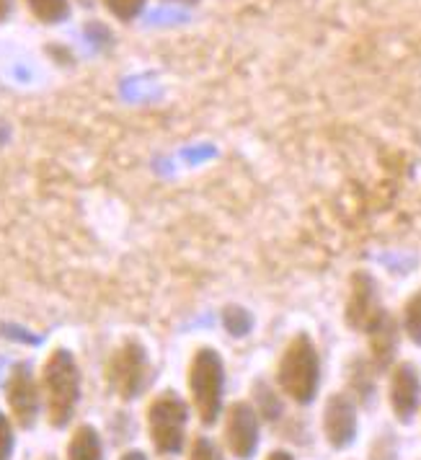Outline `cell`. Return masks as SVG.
I'll return each mask as SVG.
<instances>
[{"label":"cell","mask_w":421,"mask_h":460,"mask_svg":"<svg viewBox=\"0 0 421 460\" xmlns=\"http://www.w3.org/2000/svg\"><path fill=\"white\" fill-rule=\"evenodd\" d=\"M42 401L55 429L67 427L81 403V367L73 352L55 349L42 370Z\"/></svg>","instance_id":"6da1fadb"},{"label":"cell","mask_w":421,"mask_h":460,"mask_svg":"<svg viewBox=\"0 0 421 460\" xmlns=\"http://www.w3.org/2000/svg\"><path fill=\"white\" fill-rule=\"evenodd\" d=\"M276 385L297 406L313 403L320 391V355L308 334L290 339L276 362Z\"/></svg>","instance_id":"7a4b0ae2"},{"label":"cell","mask_w":421,"mask_h":460,"mask_svg":"<svg viewBox=\"0 0 421 460\" xmlns=\"http://www.w3.org/2000/svg\"><path fill=\"white\" fill-rule=\"evenodd\" d=\"M191 406L205 427H215L225 403V362L217 349L199 347L189 365Z\"/></svg>","instance_id":"3957f363"},{"label":"cell","mask_w":421,"mask_h":460,"mask_svg":"<svg viewBox=\"0 0 421 460\" xmlns=\"http://www.w3.org/2000/svg\"><path fill=\"white\" fill-rule=\"evenodd\" d=\"M187 427H189V403L173 391H163L150 401L148 432L155 453L161 456H179L187 445Z\"/></svg>","instance_id":"277c9868"},{"label":"cell","mask_w":421,"mask_h":460,"mask_svg":"<svg viewBox=\"0 0 421 460\" xmlns=\"http://www.w3.org/2000/svg\"><path fill=\"white\" fill-rule=\"evenodd\" d=\"M106 380L109 388L122 401H135L143 396L150 383V355L145 344L137 339L122 341L114 349V355L109 357Z\"/></svg>","instance_id":"5b68a950"},{"label":"cell","mask_w":421,"mask_h":460,"mask_svg":"<svg viewBox=\"0 0 421 460\" xmlns=\"http://www.w3.org/2000/svg\"><path fill=\"white\" fill-rule=\"evenodd\" d=\"M225 447L231 450L232 458L251 460L259 453L261 445V419L256 414L253 403L235 401L225 411Z\"/></svg>","instance_id":"8992f818"},{"label":"cell","mask_w":421,"mask_h":460,"mask_svg":"<svg viewBox=\"0 0 421 460\" xmlns=\"http://www.w3.org/2000/svg\"><path fill=\"white\" fill-rule=\"evenodd\" d=\"M5 396H8L13 419L23 429H31L39 419V409H42V385L37 383V376L29 362L13 365L8 383H5Z\"/></svg>","instance_id":"52a82bcc"},{"label":"cell","mask_w":421,"mask_h":460,"mask_svg":"<svg viewBox=\"0 0 421 460\" xmlns=\"http://www.w3.org/2000/svg\"><path fill=\"white\" fill-rule=\"evenodd\" d=\"M323 438L334 450H346L355 445L359 432L357 403L349 394H331L323 406Z\"/></svg>","instance_id":"ba28073f"},{"label":"cell","mask_w":421,"mask_h":460,"mask_svg":"<svg viewBox=\"0 0 421 460\" xmlns=\"http://www.w3.org/2000/svg\"><path fill=\"white\" fill-rule=\"evenodd\" d=\"M382 303H380L378 282L367 272H355L349 282V297H346V308H344V321L349 329L355 332H367L375 318L382 314Z\"/></svg>","instance_id":"9c48e42d"},{"label":"cell","mask_w":421,"mask_h":460,"mask_svg":"<svg viewBox=\"0 0 421 460\" xmlns=\"http://www.w3.org/2000/svg\"><path fill=\"white\" fill-rule=\"evenodd\" d=\"M388 401L400 424H411L421 409V373L414 362H399L390 373Z\"/></svg>","instance_id":"30bf717a"},{"label":"cell","mask_w":421,"mask_h":460,"mask_svg":"<svg viewBox=\"0 0 421 460\" xmlns=\"http://www.w3.org/2000/svg\"><path fill=\"white\" fill-rule=\"evenodd\" d=\"M370 339V362L378 373L393 367L400 347V323L390 311H382L375 323L364 332Z\"/></svg>","instance_id":"8fae6325"},{"label":"cell","mask_w":421,"mask_h":460,"mask_svg":"<svg viewBox=\"0 0 421 460\" xmlns=\"http://www.w3.org/2000/svg\"><path fill=\"white\" fill-rule=\"evenodd\" d=\"M375 367L370 359H352L346 367V383H349V396L355 398V403L362 406H373L378 396V380H375Z\"/></svg>","instance_id":"7c38bea8"},{"label":"cell","mask_w":421,"mask_h":460,"mask_svg":"<svg viewBox=\"0 0 421 460\" xmlns=\"http://www.w3.org/2000/svg\"><path fill=\"white\" fill-rule=\"evenodd\" d=\"M67 460H104V439L96 427L81 424L67 442Z\"/></svg>","instance_id":"4fadbf2b"},{"label":"cell","mask_w":421,"mask_h":460,"mask_svg":"<svg viewBox=\"0 0 421 460\" xmlns=\"http://www.w3.org/2000/svg\"><path fill=\"white\" fill-rule=\"evenodd\" d=\"M253 409H256L259 419H264V421H276V419L285 414L282 396L274 391L269 383H264V380H256L253 383Z\"/></svg>","instance_id":"5bb4252c"},{"label":"cell","mask_w":421,"mask_h":460,"mask_svg":"<svg viewBox=\"0 0 421 460\" xmlns=\"http://www.w3.org/2000/svg\"><path fill=\"white\" fill-rule=\"evenodd\" d=\"M29 13L47 26H60L70 19V0H23Z\"/></svg>","instance_id":"9a60e30c"},{"label":"cell","mask_w":421,"mask_h":460,"mask_svg":"<svg viewBox=\"0 0 421 460\" xmlns=\"http://www.w3.org/2000/svg\"><path fill=\"white\" fill-rule=\"evenodd\" d=\"M400 332L408 336L417 347H421V290H417L406 300L403 315H400Z\"/></svg>","instance_id":"2e32d148"},{"label":"cell","mask_w":421,"mask_h":460,"mask_svg":"<svg viewBox=\"0 0 421 460\" xmlns=\"http://www.w3.org/2000/svg\"><path fill=\"white\" fill-rule=\"evenodd\" d=\"M101 3L111 16L122 23L137 22L148 8V0H101Z\"/></svg>","instance_id":"e0dca14e"},{"label":"cell","mask_w":421,"mask_h":460,"mask_svg":"<svg viewBox=\"0 0 421 460\" xmlns=\"http://www.w3.org/2000/svg\"><path fill=\"white\" fill-rule=\"evenodd\" d=\"M223 326L235 339L238 336H249L253 329V315L246 308H241V305H228L223 311Z\"/></svg>","instance_id":"ac0fdd59"},{"label":"cell","mask_w":421,"mask_h":460,"mask_svg":"<svg viewBox=\"0 0 421 460\" xmlns=\"http://www.w3.org/2000/svg\"><path fill=\"white\" fill-rule=\"evenodd\" d=\"M189 460H225V453L215 439L207 438V435H199L191 442Z\"/></svg>","instance_id":"d6986e66"},{"label":"cell","mask_w":421,"mask_h":460,"mask_svg":"<svg viewBox=\"0 0 421 460\" xmlns=\"http://www.w3.org/2000/svg\"><path fill=\"white\" fill-rule=\"evenodd\" d=\"M370 460H399V439L393 432H382L373 447H370Z\"/></svg>","instance_id":"ffe728a7"},{"label":"cell","mask_w":421,"mask_h":460,"mask_svg":"<svg viewBox=\"0 0 421 460\" xmlns=\"http://www.w3.org/2000/svg\"><path fill=\"white\" fill-rule=\"evenodd\" d=\"M13 450H16V435H13V424L11 419L0 411V460L13 458Z\"/></svg>","instance_id":"44dd1931"},{"label":"cell","mask_w":421,"mask_h":460,"mask_svg":"<svg viewBox=\"0 0 421 460\" xmlns=\"http://www.w3.org/2000/svg\"><path fill=\"white\" fill-rule=\"evenodd\" d=\"M16 11V0H0V23H5Z\"/></svg>","instance_id":"7402d4cb"},{"label":"cell","mask_w":421,"mask_h":460,"mask_svg":"<svg viewBox=\"0 0 421 460\" xmlns=\"http://www.w3.org/2000/svg\"><path fill=\"white\" fill-rule=\"evenodd\" d=\"M267 460H295V456L287 453V450H272V453L267 456Z\"/></svg>","instance_id":"603a6c76"},{"label":"cell","mask_w":421,"mask_h":460,"mask_svg":"<svg viewBox=\"0 0 421 460\" xmlns=\"http://www.w3.org/2000/svg\"><path fill=\"white\" fill-rule=\"evenodd\" d=\"M119 460H150V458L143 453V450H127L125 456H122Z\"/></svg>","instance_id":"cb8c5ba5"},{"label":"cell","mask_w":421,"mask_h":460,"mask_svg":"<svg viewBox=\"0 0 421 460\" xmlns=\"http://www.w3.org/2000/svg\"><path fill=\"white\" fill-rule=\"evenodd\" d=\"M169 3H179V5H199L202 0H169Z\"/></svg>","instance_id":"d4e9b609"},{"label":"cell","mask_w":421,"mask_h":460,"mask_svg":"<svg viewBox=\"0 0 421 460\" xmlns=\"http://www.w3.org/2000/svg\"><path fill=\"white\" fill-rule=\"evenodd\" d=\"M5 135H8V129H5V127L0 125V143H3V140H5Z\"/></svg>","instance_id":"484cf974"}]
</instances>
